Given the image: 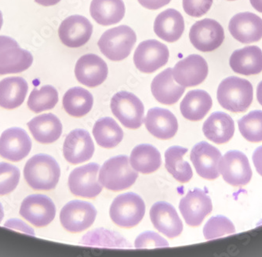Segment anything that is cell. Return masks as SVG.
<instances>
[{"label": "cell", "mask_w": 262, "mask_h": 257, "mask_svg": "<svg viewBox=\"0 0 262 257\" xmlns=\"http://www.w3.org/2000/svg\"><path fill=\"white\" fill-rule=\"evenodd\" d=\"M229 32L234 39L242 44H252L262 38V19L250 12L239 13L232 17Z\"/></svg>", "instance_id": "obj_22"}, {"label": "cell", "mask_w": 262, "mask_h": 257, "mask_svg": "<svg viewBox=\"0 0 262 257\" xmlns=\"http://www.w3.org/2000/svg\"><path fill=\"white\" fill-rule=\"evenodd\" d=\"M168 242L160 234L152 231L144 232L135 240L136 249H156L168 247Z\"/></svg>", "instance_id": "obj_40"}, {"label": "cell", "mask_w": 262, "mask_h": 257, "mask_svg": "<svg viewBox=\"0 0 262 257\" xmlns=\"http://www.w3.org/2000/svg\"><path fill=\"white\" fill-rule=\"evenodd\" d=\"M4 227H8L10 229H14V230H19L20 231L25 232L29 234H32L34 235L33 230L30 227H28L26 224H24L20 220H10L6 223Z\"/></svg>", "instance_id": "obj_42"}, {"label": "cell", "mask_w": 262, "mask_h": 257, "mask_svg": "<svg viewBox=\"0 0 262 257\" xmlns=\"http://www.w3.org/2000/svg\"><path fill=\"white\" fill-rule=\"evenodd\" d=\"M235 233V228L233 224L223 215L212 217L204 227V235L207 240H213Z\"/></svg>", "instance_id": "obj_38"}, {"label": "cell", "mask_w": 262, "mask_h": 257, "mask_svg": "<svg viewBox=\"0 0 262 257\" xmlns=\"http://www.w3.org/2000/svg\"><path fill=\"white\" fill-rule=\"evenodd\" d=\"M189 39L195 49L202 52H212L223 44L225 32L217 21L205 18L192 26Z\"/></svg>", "instance_id": "obj_12"}, {"label": "cell", "mask_w": 262, "mask_h": 257, "mask_svg": "<svg viewBox=\"0 0 262 257\" xmlns=\"http://www.w3.org/2000/svg\"><path fill=\"white\" fill-rule=\"evenodd\" d=\"M3 24H4V19H3L2 12L0 11V29L2 28Z\"/></svg>", "instance_id": "obj_49"}, {"label": "cell", "mask_w": 262, "mask_h": 257, "mask_svg": "<svg viewBox=\"0 0 262 257\" xmlns=\"http://www.w3.org/2000/svg\"><path fill=\"white\" fill-rule=\"evenodd\" d=\"M251 5L257 11L262 13V0H250Z\"/></svg>", "instance_id": "obj_46"}, {"label": "cell", "mask_w": 262, "mask_h": 257, "mask_svg": "<svg viewBox=\"0 0 262 257\" xmlns=\"http://www.w3.org/2000/svg\"><path fill=\"white\" fill-rule=\"evenodd\" d=\"M111 109L120 123L129 129L141 128L145 121L144 105L133 93L128 91L116 93L111 100Z\"/></svg>", "instance_id": "obj_6"}, {"label": "cell", "mask_w": 262, "mask_h": 257, "mask_svg": "<svg viewBox=\"0 0 262 257\" xmlns=\"http://www.w3.org/2000/svg\"><path fill=\"white\" fill-rule=\"evenodd\" d=\"M28 127L34 139L42 144L54 143L62 134V124L52 113L33 118L28 123Z\"/></svg>", "instance_id": "obj_27"}, {"label": "cell", "mask_w": 262, "mask_h": 257, "mask_svg": "<svg viewBox=\"0 0 262 257\" xmlns=\"http://www.w3.org/2000/svg\"><path fill=\"white\" fill-rule=\"evenodd\" d=\"M58 103V92L53 86L46 85L34 89L29 95L28 106L35 113L54 109Z\"/></svg>", "instance_id": "obj_36"}, {"label": "cell", "mask_w": 262, "mask_h": 257, "mask_svg": "<svg viewBox=\"0 0 262 257\" xmlns=\"http://www.w3.org/2000/svg\"><path fill=\"white\" fill-rule=\"evenodd\" d=\"M151 90L159 103L170 106L179 101L185 92V88L173 81V69L168 68L153 79Z\"/></svg>", "instance_id": "obj_24"}, {"label": "cell", "mask_w": 262, "mask_h": 257, "mask_svg": "<svg viewBox=\"0 0 262 257\" xmlns=\"http://www.w3.org/2000/svg\"><path fill=\"white\" fill-rule=\"evenodd\" d=\"M20 180V171L14 165L0 163V196L15 190Z\"/></svg>", "instance_id": "obj_39"}, {"label": "cell", "mask_w": 262, "mask_h": 257, "mask_svg": "<svg viewBox=\"0 0 262 257\" xmlns=\"http://www.w3.org/2000/svg\"><path fill=\"white\" fill-rule=\"evenodd\" d=\"M31 149L32 141L21 128H9L0 137V156L6 160L20 162L29 155Z\"/></svg>", "instance_id": "obj_19"}, {"label": "cell", "mask_w": 262, "mask_h": 257, "mask_svg": "<svg viewBox=\"0 0 262 257\" xmlns=\"http://www.w3.org/2000/svg\"><path fill=\"white\" fill-rule=\"evenodd\" d=\"M212 105L211 97L207 91L193 90L187 93L181 103V113L188 121H201L210 111Z\"/></svg>", "instance_id": "obj_30"}, {"label": "cell", "mask_w": 262, "mask_h": 257, "mask_svg": "<svg viewBox=\"0 0 262 257\" xmlns=\"http://www.w3.org/2000/svg\"><path fill=\"white\" fill-rule=\"evenodd\" d=\"M208 75V65L199 54H191L179 61L173 69V79L185 88H192L204 82Z\"/></svg>", "instance_id": "obj_15"}, {"label": "cell", "mask_w": 262, "mask_h": 257, "mask_svg": "<svg viewBox=\"0 0 262 257\" xmlns=\"http://www.w3.org/2000/svg\"><path fill=\"white\" fill-rule=\"evenodd\" d=\"M94 153V144L91 134L86 130H73L66 136L63 154L69 163L78 165L88 162Z\"/></svg>", "instance_id": "obj_20"}, {"label": "cell", "mask_w": 262, "mask_h": 257, "mask_svg": "<svg viewBox=\"0 0 262 257\" xmlns=\"http://www.w3.org/2000/svg\"><path fill=\"white\" fill-rule=\"evenodd\" d=\"M138 177V171L129 165V157L120 155L104 162L100 169L98 180L106 189L117 192L129 188Z\"/></svg>", "instance_id": "obj_3"}, {"label": "cell", "mask_w": 262, "mask_h": 257, "mask_svg": "<svg viewBox=\"0 0 262 257\" xmlns=\"http://www.w3.org/2000/svg\"><path fill=\"white\" fill-rule=\"evenodd\" d=\"M4 217V208H3L2 205L0 203V223L2 222L3 219Z\"/></svg>", "instance_id": "obj_48"}, {"label": "cell", "mask_w": 262, "mask_h": 257, "mask_svg": "<svg viewBox=\"0 0 262 257\" xmlns=\"http://www.w3.org/2000/svg\"><path fill=\"white\" fill-rule=\"evenodd\" d=\"M138 3L145 8L158 10L170 4L171 0H138Z\"/></svg>", "instance_id": "obj_43"}, {"label": "cell", "mask_w": 262, "mask_h": 257, "mask_svg": "<svg viewBox=\"0 0 262 257\" xmlns=\"http://www.w3.org/2000/svg\"><path fill=\"white\" fill-rule=\"evenodd\" d=\"M239 131L251 143L262 142V111L254 110L238 121Z\"/></svg>", "instance_id": "obj_37"}, {"label": "cell", "mask_w": 262, "mask_h": 257, "mask_svg": "<svg viewBox=\"0 0 262 257\" xmlns=\"http://www.w3.org/2000/svg\"><path fill=\"white\" fill-rule=\"evenodd\" d=\"M228 1H235V0H228Z\"/></svg>", "instance_id": "obj_50"}, {"label": "cell", "mask_w": 262, "mask_h": 257, "mask_svg": "<svg viewBox=\"0 0 262 257\" xmlns=\"http://www.w3.org/2000/svg\"><path fill=\"white\" fill-rule=\"evenodd\" d=\"M110 217L122 228L136 227L145 214V204L139 195L126 193L119 195L110 207Z\"/></svg>", "instance_id": "obj_5"}, {"label": "cell", "mask_w": 262, "mask_h": 257, "mask_svg": "<svg viewBox=\"0 0 262 257\" xmlns=\"http://www.w3.org/2000/svg\"><path fill=\"white\" fill-rule=\"evenodd\" d=\"M35 3H37L39 5L43 6V7H51L58 4L61 0H35Z\"/></svg>", "instance_id": "obj_45"}, {"label": "cell", "mask_w": 262, "mask_h": 257, "mask_svg": "<svg viewBox=\"0 0 262 257\" xmlns=\"http://www.w3.org/2000/svg\"><path fill=\"white\" fill-rule=\"evenodd\" d=\"M32 63L29 51L20 48L14 39L0 35V75L20 73L29 69Z\"/></svg>", "instance_id": "obj_7"}, {"label": "cell", "mask_w": 262, "mask_h": 257, "mask_svg": "<svg viewBox=\"0 0 262 257\" xmlns=\"http://www.w3.org/2000/svg\"><path fill=\"white\" fill-rule=\"evenodd\" d=\"M96 216L97 210L92 204L75 200L63 207L60 220L64 230L70 233H80L92 226Z\"/></svg>", "instance_id": "obj_8"}, {"label": "cell", "mask_w": 262, "mask_h": 257, "mask_svg": "<svg viewBox=\"0 0 262 257\" xmlns=\"http://www.w3.org/2000/svg\"><path fill=\"white\" fill-rule=\"evenodd\" d=\"M204 135L217 144L228 143L233 136L235 124L232 118L223 112L212 113L203 126Z\"/></svg>", "instance_id": "obj_28"}, {"label": "cell", "mask_w": 262, "mask_h": 257, "mask_svg": "<svg viewBox=\"0 0 262 257\" xmlns=\"http://www.w3.org/2000/svg\"><path fill=\"white\" fill-rule=\"evenodd\" d=\"M108 73V66L105 62L94 54L82 56L75 67L76 79L88 88H96L101 85L107 79Z\"/></svg>", "instance_id": "obj_17"}, {"label": "cell", "mask_w": 262, "mask_h": 257, "mask_svg": "<svg viewBox=\"0 0 262 257\" xmlns=\"http://www.w3.org/2000/svg\"><path fill=\"white\" fill-rule=\"evenodd\" d=\"M145 125L150 134L163 140L173 138L178 130L176 116L168 109L159 107L148 110L145 119Z\"/></svg>", "instance_id": "obj_23"}, {"label": "cell", "mask_w": 262, "mask_h": 257, "mask_svg": "<svg viewBox=\"0 0 262 257\" xmlns=\"http://www.w3.org/2000/svg\"><path fill=\"white\" fill-rule=\"evenodd\" d=\"M92 33V24L81 15L70 16L64 19L58 29L61 43L71 48L84 46L91 39Z\"/></svg>", "instance_id": "obj_18"}, {"label": "cell", "mask_w": 262, "mask_h": 257, "mask_svg": "<svg viewBox=\"0 0 262 257\" xmlns=\"http://www.w3.org/2000/svg\"><path fill=\"white\" fill-rule=\"evenodd\" d=\"M29 85L20 76L7 77L0 81V106L6 109L19 107L26 100Z\"/></svg>", "instance_id": "obj_31"}, {"label": "cell", "mask_w": 262, "mask_h": 257, "mask_svg": "<svg viewBox=\"0 0 262 257\" xmlns=\"http://www.w3.org/2000/svg\"><path fill=\"white\" fill-rule=\"evenodd\" d=\"M129 163L135 171L151 174L161 166V155L156 147L149 144L138 145L131 152Z\"/></svg>", "instance_id": "obj_32"}, {"label": "cell", "mask_w": 262, "mask_h": 257, "mask_svg": "<svg viewBox=\"0 0 262 257\" xmlns=\"http://www.w3.org/2000/svg\"><path fill=\"white\" fill-rule=\"evenodd\" d=\"M253 96L254 91L251 82L237 76L225 78L217 88L219 104L233 113L247 111L252 103Z\"/></svg>", "instance_id": "obj_2"}, {"label": "cell", "mask_w": 262, "mask_h": 257, "mask_svg": "<svg viewBox=\"0 0 262 257\" xmlns=\"http://www.w3.org/2000/svg\"><path fill=\"white\" fill-rule=\"evenodd\" d=\"M257 98L258 103L262 106V81L259 83L257 88Z\"/></svg>", "instance_id": "obj_47"}, {"label": "cell", "mask_w": 262, "mask_h": 257, "mask_svg": "<svg viewBox=\"0 0 262 257\" xmlns=\"http://www.w3.org/2000/svg\"><path fill=\"white\" fill-rule=\"evenodd\" d=\"M219 171L224 180L233 187L247 185L252 178L248 158L242 152L232 150L221 158Z\"/></svg>", "instance_id": "obj_11"}, {"label": "cell", "mask_w": 262, "mask_h": 257, "mask_svg": "<svg viewBox=\"0 0 262 257\" xmlns=\"http://www.w3.org/2000/svg\"><path fill=\"white\" fill-rule=\"evenodd\" d=\"M155 228L169 239L178 237L183 230V224L173 205L166 202L154 204L149 212Z\"/></svg>", "instance_id": "obj_21"}, {"label": "cell", "mask_w": 262, "mask_h": 257, "mask_svg": "<svg viewBox=\"0 0 262 257\" xmlns=\"http://www.w3.org/2000/svg\"><path fill=\"white\" fill-rule=\"evenodd\" d=\"M168 47L160 41L148 39L143 41L137 47L134 54V63L138 70L144 73H152L168 63Z\"/></svg>", "instance_id": "obj_9"}, {"label": "cell", "mask_w": 262, "mask_h": 257, "mask_svg": "<svg viewBox=\"0 0 262 257\" xmlns=\"http://www.w3.org/2000/svg\"><path fill=\"white\" fill-rule=\"evenodd\" d=\"M188 149L173 146L165 152V167L172 176L179 183H188L192 178V170L189 164L184 160Z\"/></svg>", "instance_id": "obj_33"}, {"label": "cell", "mask_w": 262, "mask_h": 257, "mask_svg": "<svg viewBox=\"0 0 262 257\" xmlns=\"http://www.w3.org/2000/svg\"><path fill=\"white\" fill-rule=\"evenodd\" d=\"M184 31L185 22L183 16L174 9L164 10L155 20V33L166 42H176L182 37Z\"/></svg>", "instance_id": "obj_25"}, {"label": "cell", "mask_w": 262, "mask_h": 257, "mask_svg": "<svg viewBox=\"0 0 262 257\" xmlns=\"http://www.w3.org/2000/svg\"><path fill=\"white\" fill-rule=\"evenodd\" d=\"M93 134L97 143L103 148H114L121 143L123 131L111 117H103L97 121L93 128Z\"/></svg>", "instance_id": "obj_35"}, {"label": "cell", "mask_w": 262, "mask_h": 257, "mask_svg": "<svg viewBox=\"0 0 262 257\" xmlns=\"http://www.w3.org/2000/svg\"><path fill=\"white\" fill-rule=\"evenodd\" d=\"M252 159L256 170L262 176V146L256 149L253 154Z\"/></svg>", "instance_id": "obj_44"}, {"label": "cell", "mask_w": 262, "mask_h": 257, "mask_svg": "<svg viewBox=\"0 0 262 257\" xmlns=\"http://www.w3.org/2000/svg\"><path fill=\"white\" fill-rule=\"evenodd\" d=\"M229 65L238 74H259L262 72V51L257 46H247L236 50L231 55Z\"/></svg>", "instance_id": "obj_26"}, {"label": "cell", "mask_w": 262, "mask_h": 257, "mask_svg": "<svg viewBox=\"0 0 262 257\" xmlns=\"http://www.w3.org/2000/svg\"><path fill=\"white\" fill-rule=\"evenodd\" d=\"M94 105V97L88 90L80 87L71 88L63 97V107L73 117L86 116Z\"/></svg>", "instance_id": "obj_34"}, {"label": "cell", "mask_w": 262, "mask_h": 257, "mask_svg": "<svg viewBox=\"0 0 262 257\" xmlns=\"http://www.w3.org/2000/svg\"><path fill=\"white\" fill-rule=\"evenodd\" d=\"M222 153L216 147L207 142H201L194 146L190 154L197 174L205 180L219 178V164Z\"/></svg>", "instance_id": "obj_16"}, {"label": "cell", "mask_w": 262, "mask_h": 257, "mask_svg": "<svg viewBox=\"0 0 262 257\" xmlns=\"http://www.w3.org/2000/svg\"><path fill=\"white\" fill-rule=\"evenodd\" d=\"M136 41V33L133 29L127 26H120L104 32L98 45L106 57L120 62L130 54Z\"/></svg>", "instance_id": "obj_4"}, {"label": "cell", "mask_w": 262, "mask_h": 257, "mask_svg": "<svg viewBox=\"0 0 262 257\" xmlns=\"http://www.w3.org/2000/svg\"><path fill=\"white\" fill-rule=\"evenodd\" d=\"M99 165L90 163L75 168L69 177L71 193L76 197L94 199L102 191L103 186L98 180Z\"/></svg>", "instance_id": "obj_10"}, {"label": "cell", "mask_w": 262, "mask_h": 257, "mask_svg": "<svg viewBox=\"0 0 262 257\" xmlns=\"http://www.w3.org/2000/svg\"><path fill=\"white\" fill-rule=\"evenodd\" d=\"M125 4L123 0H92L90 13L101 26L116 25L124 17Z\"/></svg>", "instance_id": "obj_29"}, {"label": "cell", "mask_w": 262, "mask_h": 257, "mask_svg": "<svg viewBox=\"0 0 262 257\" xmlns=\"http://www.w3.org/2000/svg\"><path fill=\"white\" fill-rule=\"evenodd\" d=\"M179 209L185 222L191 227H198L213 209L211 199L200 189L190 190L181 200Z\"/></svg>", "instance_id": "obj_14"}, {"label": "cell", "mask_w": 262, "mask_h": 257, "mask_svg": "<svg viewBox=\"0 0 262 257\" xmlns=\"http://www.w3.org/2000/svg\"><path fill=\"white\" fill-rule=\"evenodd\" d=\"M24 176L33 190H54L61 176V168L50 155H35L26 163Z\"/></svg>", "instance_id": "obj_1"}, {"label": "cell", "mask_w": 262, "mask_h": 257, "mask_svg": "<svg viewBox=\"0 0 262 257\" xmlns=\"http://www.w3.org/2000/svg\"><path fill=\"white\" fill-rule=\"evenodd\" d=\"M213 0H183L184 10L188 15L200 17L205 15L213 5Z\"/></svg>", "instance_id": "obj_41"}, {"label": "cell", "mask_w": 262, "mask_h": 257, "mask_svg": "<svg viewBox=\"0 0 262 257\" xmlns=\"http://www.w3.org/2000/svg\"><path fill=\"white\" fill-rule=\"evenodd\" d=\"M20 214L32 225L43 227L54 220L56 206L53 201L45 195H30L22 202Z\"/></svg>", "instance_id": "obj_13"}]
</instances>
